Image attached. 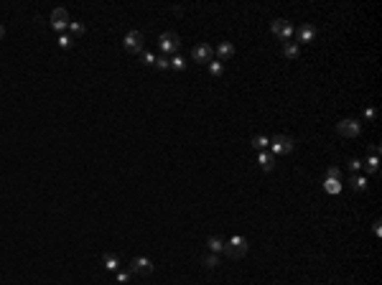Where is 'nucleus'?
<instances>
[{
    "mask_svg": "<svg viewBox=\"0 0 382 285\" xmlns=\"http://www.w3.org/2000/svg\"><path fill=\"white\" fill-rule=\"evenodd\" d=\"M102 267L110 270V273H117V270H120V260H117L115 254H102Z\"/></svg>",
    "mask_w": 382,
    "mask_h": 285,
    "instance_id": "nucleus-13",
    "label": "nucleus"
},
{
    "mask_svg": "<svg viewBox=\"0 0 382 285\" xmlns=\"http://www.w3.org/2000/svg\"><path fill=\"white\" fill-rule=\"evenodd\" d=\"M71 43H74V38H71V36H59V46H62V49H71Z\"/></svg>",
    "mask_w": 382,
    "mask_h": 285,
    "instance_id": "nucleus-25",
    "label": "nucleus"
},
{
    "mask_svg": "<svg viewBox=\"0 0 382 285\" xmlns=\"http://www.w3.org/2000/svg\"><path fill=\"white\" fill-rule=\"evenodd\" d=\"M153 66H156V69H160V71H163V69H171V62H168V59H166V56H158Z\"/></svg>",
    "mask_w": 382,
    "mask_h": 285,
    "instance_id": "nucleus-24",
    "label": "nucleus"
},
{
    "mask_svg": "<svg viewBox=\"0 0 382 285\" xmlns=\"http://www.w3.org/2000/svg\"><path fill=\"white\" fill-rule=\"evenodd\" d=\"M171 62V69H176V71H184V66H186V62L181 56H173V59H168Z\"/></svg>",
    "mask_w": 382,
    "mask_h": 285,
    "instance_id": "nucleus-22",
    "label": "nucleus"
},
{
    "mask_svg": "<svg viewBox=\"0 0 382 285\" xmlns=\"http://www.w3.org/2000/svg\"><path fill=\"white\" fill-rule=\"evenodd\" d=\"M66 26H69V13H66L64 8H54V10H51V28L62 33Z\"/></svg>",
    "mask_w": 382,
    "mask_h": 285,
    "instance_id": "nucleus-8",
    "label": "nucleus"
},
{
    "mask_svg": "<svg viewBox=\"0 0 382 285\" xmlns=\"http://www.w3.org/2000/svg\"><path fill=\"white\" fill-rule=\"evenodd\" d=\"M158 46H160V51H163V56H166V54H173V51H179V46H181V38H179V33L166 31V33H160V38H158Z\"/></svg>",
    "mask_w": 382,
    "mask_h": 285,
    "instance_id": "nucleus-3",
    "label": "nucleus"
},
{
    "mask_svg": "<svg viewBox=\"0 0 382 285\" xmlns=\"http://www.w3.org/2000/svg\"><path fill=\"white\" fill-rule=\"evenodd\" d=\"M130 273H133V275H151L153 273V262L148 257H133V262H130Z\"/></svg>",
    "mask_w": 382,
    "mask_h": 285,
    "instance_id": "nucleus-9",
    "label": "nucleus"
},
{
    "mask_svg": "<svg viewBox=\"0 0 382 285\" xmlns=\"http://www.w3.org/2000/svg\"><path fill=\"white\" fill-rule=\"evenodd\" d=\"M362 166H367V173H377V168H380V156H370V158H367V163H362Z\"/></svg>",
    "mask_w": 382,
    "mask_h": 285,
    "instance_id": "nucleus-17",
    "label": "nucleus"
},
{
    "mask_svg": "<svg viewBox=\"0 0 382 285\" xmlns=\"http://www.w3.org/2000/svg\"><path fill=\"white\" fill-rule=\"evenodd\" d=\"M191 59L199 62V64H209V62H214V49L209 46V43H199V46L191 49Z\"/></svg>",
    "mask_w": 382,
    "mask_h": 285,
    "instance_id": "nucleus-7",
    "label": "nucleus"
},
{
    "mask_svg": "<svg viewBox=\"0 0 382 285\" xmlns=\"http://www.w3.org/2000/svg\"><path fill=\"white\" fill-rule=\"evenodd\" d=\"M270 148H273V156H283V153H290L293 148H296V143H293V138H288V135H275V138L270 140Z\"/></svg>",
    "mask_w": 382,
    "mask_h": 285,
    "instance_id": "nucleus-6",
    "label": "nucleus"
},
{
    "mask_svg": "<svg viewBox=\"0 0 382 285\" xmlns=\"http://www.w3.org/2000/svg\"><path fill=\"white\" fill-rule=\"evenodd\" d=\"M224 254L232 260H240L247 254V239L245 237H232L229 242H224Z\"/></svg>",
    "mask_w": 382,
    "mask_h": 285,
    "instance_id": "nucleus-1",
    "label": "nucleus"
},
{
    "mask_svg": "<svg viewBox=\"0 0 382 285\" xmlns=\"http://www.w3.org/2000/svg\"><path fill=\"white\" fill-rule=\"evenodd\" d=\"M143 43H145L143 31H127V33L123 36V46H125V51H130V54L143 51Z\"/></svg>",
    "mask_w": 382,
    "mask_h": 285,
    "instance_id": "nucleus-2",
    "label": "nucleus"
},
{
    "mask_svg": "<svg viewBox=\"0 0 382 285\" xmlns=\"http://www.w3.org/2000/svg\"><path fill=\"white\" fill-rule=\"evenodd\" d=\"M66 28H69V31L74 33V36H82V33H84V26H82V23H77V21H69V26H66Z\"/></svg>",
    "mask_w": 382,
    "mask_h": 285,
    "instance_id": "nucleus-23",
    "label": "nucleus"
},
{
    "mask_svg": "<svg viewBox=\"0 0 382 285\" xmlns=\"http://www.w3.org/2000/svg\"><path fill=\"white\" fill-rule=\"evenodd\" d=\"M324 189L329 191V193H339V181H334V178H326V184H324Z\"/></svg>",
    "mask_w": 382,
    "mask_h": 285,
    "instance_id": "nucleus-21",
    "label": "nucleus"
},
{
    "mask_svg": "<svg viewBox=\"0 0 382 285\" xmlns=\"http://www.w3.org/2000/svg\"><path fill=\"white\" fill-rule=\"evenodd\" d=\"M298 54H301V49H298L296 41H286L283 43V56L286 59H298Z\"/></svg>",
    "mask_w": 382,
    "mask_h": 285,
    "instance_id": "nucleus-14",
    "label": "nucleus"
},
{
    "mask_svg": "<svg viewBox=\"0 0 382 285\" xmlns=\"http://www.w3.org/2000/svg\"><path fill=\"white\" fill-rule=\"evenodd\" d=\"M201 265H204V267H217V265H219V254H214V252H212V254H204Z\"/></svg>",
    "mask_w": 382,
    "mask_h": 285,
    "instance_id": "nucleus-19",
    "label": "nucleus"
},
{
    "mask_svg": "<svg viewBox=\"0 0 382 285\" xmlns=\"http://www.w3.org/2000/svg\"><path fill=\"white\" fill-rule=\"evenodd\" d=\"M364 117H367V120H375V117H377V110H375V107H364Z\"/></svg>",
    "mask_w": 382,
    "mask_h": 285,
    "instance_id": "nucleus-30",
    "label": "nucleus"
},
{
    "mask_svg": "<svg viewBox=\"0 0 382 285\" xmlns=\"http://www.w3.org/2000/svg\"><path fill=\"white\" fill-rule=\"evenodd\" d=\"M253 148L265 151V148H270V138H265V135H255V138H253Z\"/></svg>",
    "mask_w": 382,
    "mask_h": 285,
    "instance_id": "nucleus-16",
    "label": "nucleus"
},
{
    "mask_svg": "<svg viewBox=\"0 0 382 285\" xmlns=\"http://www.w3.org/2000/svg\"><path fill=\"white\" fill-rule=\"evenodd\" d=\"M130 278H133V273H130V270H117V280H120V283H127Z\"/></svg>",
    "mask_w": 382,
    "mask_h": 285,
    "instance_id": "nucleus-26",
    "label": "nucleus"
},
{
    "mask_svg": "<svg viewBox=\"0 0 382 285\" xmlns=\"http://www.w3.org/2000/svg\"><path fill=\"white\" fill-rule=\"evenodd\" d=\"M349 184H351V189H354V191H367V178L364 176H354Z\"/></svg>",
    "mask_w": 382,
    "mask_h": 285,
    "instance_id": "nucleus-18",
    "label": "nucleus"
},
{
    "mask_svg": "<svg viewBox=\"0 0 382 285\" xmlns=\"http://www.w3.org/2000/svg\"><path fill=\"white\" fill-rule=\"evenodd\" d=\"M296 36H298V41H303V43H311V41L316 38V28L306 23V26H301L298 31H296Z\"/></svg>",
    "mask_w": 382,
    "mask_h": 285,
    "instance_id": "nucleus-11",
    "label": "nucleus"
},
{
    "mask_svg": "<svg viewBox=\"0 0 382 285\" xmlns=\"http://www.w3.org/2000/svg\"><path fill=\"white\" fill-rule=\"evenodd\" d=\"M222 71H224L222 62H209V74L212 77H222Z\"/></svg>",
    "mask_w": 382,
    "mask_h": 285,
    "instance_id": "nucleus-20",
    "label": "nucleus"
},
{
    "mask_svg": "<svg viewBox=\"0 0 382 285\" xmlns=\"http://www.w3.org/2000/svg\"><path fill=\"white\" fill-rule=\"evenodd\" d=\"M234 51H237V49H234V43H229V41H222V43H219V46H217V56H219V62H227V59H232L234 56Z\"/></svg>",
    "mask_w": 382,
    "mask_h": 285,
    "instance_id": "nucleus-10",
    "label": "nucleus"
},
{
    "mask_svg": "<svg viewBox=\"0 0 382 285\" xmlns=\"http://www.w3.org/2000/svg\"><path fill=\"white\" fill-rule=\"evenodd\" d=\"M336 132L342 138H359L362 123H357V120H342V123H336Z\"/></svg>",
    "mask_w": 382,
    "mask_h": 285,
    "instance_id": "nucleus-5",
    "label": "nucleus"
},
{
    "mask_svg": "<svg viewBox=\"0 0 382 285\" xmlns=\"http://www.w3.org/2000/svg\"><path fill=\"white\" fill-rule=\"evenodd\" d=\"M359 168H362V160L351 158V160H349V171H359Z\"/></svg>",
    "mask_w": 382,
    "mask_h": 285,
    "instance_id": "nucleus-29",
    "label": "nucleus"
},
{
    "mask_svg": "<svg viewBox=\"0 0 382 285\" xmlns=\"http://www.w3.org/2000/svg\"><path fill=\"white\" fill-rule=\"evenodd\" d=\"M207 247H209L214 254H219V252H224V239H219V237H209V239H207Z\"/></svg>",
    "mask_w": 382,
    "mask_h": 285,
    "instance_id": "nucleus-15",
    "label": "nucleus"
},
{
    "mask_svg": "<svg viewBox=\"0 0 382 285\" xmlns=\"http://www.w3.org/2000/svg\"><path fill=\"white\" fill-rule=\"evenodd\" d=\"M339 176H342V171L336 168V166H331V168L326 171V178H334V181H339Z\"/></svg>",
    "mask_w": 382,
    "mask_h": 285,
    "instance_id": "nucleus-27",
    "label": "nucleus"
},
{
    "mask_svg": "<svg viewBox=\"0 0 382 285\" xmlns=\"http://www.w3.org/2000/svg\"><path fill=\"white\" fill-rule=\"evenodd\" d=\"M270 31H273V36H278L281 41H290V36L296 33V28H293L288 21H283V18H275L270 23Z\"/></svg>",
    "mask_w": 382,
    "mask_h": 285,
    "instance_id": "nucleus-4",
    "label": "nucleus"
},
{
    "mask_svg": "<svg viewBox=\"0 0 382 285\" xmlns=\"http://www.w3.org/2000/svg\"><path fill=\"white\" fill-rule=\"evenodd\" d=\"M257 163H260V168H262V171H273V168H275V156L268 153V151H260Z\"/></svg>",
    "mask_w": 382,
    "mask_h": 285,
    "instance_id": "nucleus-12",
    "label": "nucleus"
},
{
    "mask_svg": "<svg viewBox=\"0 0 382 285\" xmlns=\"http://www.w3.org/2000/svg\"><path fill=\"white\" fill-rule=\"evenodd\" d=\"M3 36H5V28H3V26H0V38H3Z\"/></svg>",
    "mask_w": 382,
    "mask_h": 285,
    "instance_id": "nucleus-32",
    "label": "nucleus"
},
{
    "mask_svg": "<svg viewBox=\"0 0 382 285\" xmlns=\"http://www.w3.org/2000/svg\"><path fill=\"white\" fill-rule=\"evenodd\" d=\"M372 232H375V234H377V237H380V234H382V229H380V219H375V224H372Z\"/></svg>",
    "mask_w": 382,
    "mask_h": 285,
    "instance_id": "nucleus-31",
    "label": "nucleus"
},
{
    "mask_svg": "<svg viewBox=\"0 0 382 285\" xmlns=\"http://www.w3.org/2000/svg\"><path fill=\"white\" fill-rule=\"evenodd\" d=\"M143 64L153 66V64H156V56H153V54H148V51H143Z\"/></svg>",
    "mask_w": 382,
    "mask_h": 285,
    "instance_id": "nucleus-28",
    "label": "nucleus"
}]
</instances>
